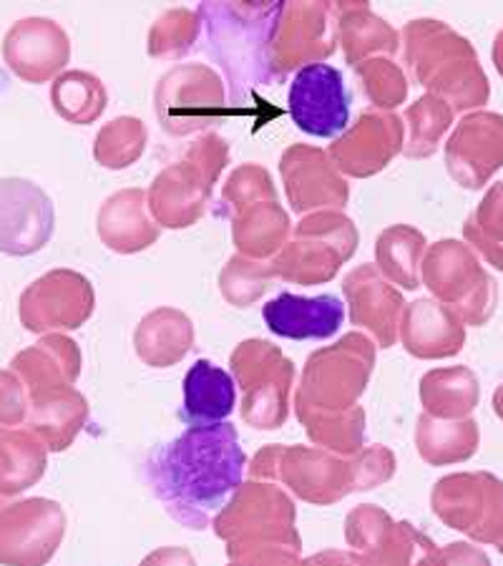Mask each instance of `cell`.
Here are the masks:
<instances>
[{
    "mask_svg": "<svg viewBox=\"0 0 503 566\" xmlns=\"http://www.w3.org/2000/svg\"><path fill=\"white\" fill-rule=\"evenodd\" d=\"M274 202L277 199V189L272 185L270 171L260 167V164H242L232 171L222 189V205L230 209V214L254 202Z\"/></svg>",
    "mask_w": 503,
    "mask_h": 566,
    "instance_id": "obj_32",
    "label": "cell"
},
{
    "mask_svg": "<svg viewBox=\"0 0 503 566\" xmlns=\"http://www.w3.org/2000/svg\"><path fill=\"white\" fill-rule=\"evenodd\" d=\"M56 209L51 197L29 179H0V252L29 258L51 242Z\"/></svg>",
    "mask_w": 503,
    "mask_h": 566,
    "instance_id": "obj_9",
    "label": "cell"
},
{
    "mask_svg": "<svg viewBox=\"0 0 503 566\" xmlns=\"http://www.w3.org/2000/svg\"><path fill=\"white\" fill-rule=\"evenodd\" d=\"M237 380L209 360H197L185 376L181 421L187 426H217L232 416Z\"/></svg>",
    "mask_w": 503,
    "mask_h": 566,
    "instance_id": "obj_18",
    "label": "cell"
},
{
    "mask_svg": "<svg viewBox=\"0 0 503 566\" xmlns=\"http://www.w3.org/2000/svg\"><path fill=\"white\" fill-rule=\"evenodd\" d=\"M426 234L410 224H392L375 242V260L402 287H418V264L426 252Z\"/></svg>",
    "mask_w": 503,
    "mask_h": 566,
    "instance_id": "obj_23",
    "label": "cell"
},
{
    "mask_svg": "<svg viewBox=\"0 0 503 566\" xmlns=\"http://www.w3.org/2000/svg\"><path fill=\"white\" fill-rule=\"evenodd\" d=\"M491 59H493V66H496V71L501 73V78H503V29L496 33V39H493Z\"/></svg>",
    "mask_w": 503,
    "mask_h": 566,
    "instance_id": "obj_34",
    "label": "cell"
},
{
    "mask_svg": "<svg viewBox=\"0 0 503 566\" xmlns=\"http://www.w3.org/2000/svg\"><path fill=\"white\" fill-rule=\"evenodd\" d=\"M423 275L428 287L443 297L459 295L465 287L481 290L491 285L473 250L459 240L436 242L423 260Z\"/></svg>",
    "mask_w": 503,
    "mask_h": 566,
    "instance_id": "obj_21",
    "label": "cell"
},
{
    "mask_svg": "<svg viewBox=\"0 0 503 566\" xmlns=\"http://www.w3.org/2000/svg\"><path fill=\"white\" fill-rule=\"evenodd\" d=\"M146 139H149V134H146L142 118L118 116L96 134L94 159L112 171L129 169L132 164L142 159Z\"/></svg>",
    "mask_w": 503,
    "mask_h": 566,
    "instance_id": "obj_26",
    "label": "cell"
},
{
    "mask_svg": "<svg viewBox=\"0 0 503 566\" xmlns=\"http://www.w3.org/2000/svg\"><path fill=\"white\" fill-rule=\"evenodd\" d=\"M406 146V122L396 112H363L350 129L327 149L335 169L345 177L380 175Z\"/></svg>",
    "mask_w": 503,
    "mask_h": 566,
    "instance_id": "obj_10",
    "label": "cell"
},
{
    "mask_svg": "<svg viewBox=\"0 0 503 566\" xmlns=\"http://www.w3.org/2000/svg\"><path fill=\"white\" fill-rule=\"evenodd\" d=\"M282 3H201L207 53L224 71L234 102L260 86H280L270 69V43Z\"/></svg>",
    "mask_w": 503,
    "mask_h": 566,
    "instance_id": "obj_3",
    "label": "cell"
},
{
    "mask_svg": "<svg viewBox=\"0 0 503 566\" xmlns=\"http://www.w3.org/2000/svg\"><path fill=\"white\" fill-rule=\"evenodd\" d=\"M230 164V144L209 132L189 146L177 164L161 169L146 191L149 214L167 230H187L197 224L212 202V189Z\"/></svg>",
    "mask_w": 503,
    "mask_h": 566,
    "instance_id": "obj_4",
    "label": "cell"
},
{
    "mask_svg": "<svg viewBox=\"0 0 503 566\" xmlns=\"http://www.w3.org/2000/svg\"><path fill=\"white\" fill-rule=\"evenodd\" d=\"M331 6L337 21V39H340L345 61L350 66H360L363 61L375 59V53L396 56L400 49V33L380 15H375L365 0Z\"/></svg>",
    "mask_w": 503,
    "mask_h": 566,
    "instance_id": "obj_19",
    "label": "cell"
},
{
    "mask_svg": "<svg viewBox=\"0 0 503 566\" xmlns=\"http://www.w3.org/2000/svg\"><path fill=\"white\" fill-rule=\"evenodd\" d=\"M61 511L33 499L8 506L0 501V562L11 566H41L56 549Z\"/></svg>",
    "mask_w": 503,
    "mask_h": 566,
    "instance_id": "obj_14",
    "label": "cell"
},
{
    "mask_svg": "<svg viewBox=\"0 0 503 566\" xmlns=\"http://www.w3.org/2000/svg\"><path fill=\"white\" fill-rule=\"evenodd\" d=\"M360 234L343 212H313L300 219L292 240L280 250L272 270L300 285L331 280L340 264L358 252Z\"/></svg>",
    "mask_w": 503,
    "mask_h": 566,
    "instance_id": "obj_5",
    "label": "cell"
},
{
    "mask_svg": "<svg viewBox=\"0 0 503 566\" xmlns=\"http://www.w3.org/2000/svg\"><path fill=\"white\" fill-rule=\"evenodd\" d=\"M247 455L232 423L189 426L144 465L146 483L164 511L181 526H212L242 489Z\"/></svg>",
    "mask_w": 503,
    "mask_h": 566,
    "instance_id": "obj_1",
    "label": "cell"
},
{
    "mask_svg": "<svg viewBox=\"0 0 503 566\" xmlns=\"http://www.w3.org/2000/svg\"><path fill=\"white\" fill-rule=\"evenodd\" d=\"M94 310L88 280L71 270H53L23 292L21 319L29 331L76 327Z\"/></svg>",
    "mask_w": 503,
    "mask_h": 566,
    "instance_id": "obj_15",
    "label": "cell"
},
{
    "mask_svg": "<svg viewBox=\"0 0 503 566\" xmlns=\"http://www.w3.org/2000/svg\"><path fill=\"white\" fill-rule=\"evenodd\" d=\"M96 230L101 242L118 254L142 252L157 244L161 227L154 222L144 189H122L98 209Z\"/></svg>",
    "mask_w": 503,
    "mask_h": 566,
    "instance_id": "obj_17",
    "label": "cell"
},
{
    "mask_svg": "<svg viewBox=\"0 0 503 566\" xmlns=\"http://www.w3.org/2000/svg\"><path fill=\"white\" fill-rule=\"evenodd\" d=\"M287 104L297 129L317 139H333L350 124V94L343 73L331 63H315L297 71Z\"/></svg>",
    "mask_w": 503,
    "mask_h": 566,
    "instance_id": "obj_8",
    "label": "cell"
},
{
    "mask_svg": "<svg viewBox=\"0 0 503 566\" xmlns=\"http://www.w3.org/2000/svg\"><path fill=\"white\" fill-rule=\"evenodd\" d=\"M23 418V392L13 376L0 370V423H18Z\"/></svg>",
    "mask_w": 503,
    "mask_h": 566,
    "instance_id": "obj_33",
    "label": "cell"
},
{
    "mask_svg": "<svg viewBox=\"0 0 503 566\" xmlns=\"http://www.w3.org/2000/svg\"><path fill=\"white\" fill-rule=\"evenodd\" d=\"M201 33V18L189 8H171L161 13L159 21L149 31V51L151 59H181L195 49Z\"/></svg>",
    "mask_w": 503,
    "mask_h": 566,
    "instance_id": "obj_28",
    "label": "cell"
},
{
    "mask_svg": "<svg viewBox=\"0 0 503 566\" xmlns=\"http://www.w3.org/2000/svg\"><path fill=\"white\" fill-rule=\"evenodd\" d=\"M3 59L25 84L56 81L71 61V41L56 21L41 15L13 23L3 39Z\"/></svg>",
    "mask_w": 503,
    "mask_h": 566,
    "instance_id": "obj_13",
    "label": "cell"
},
{
    "mask_svg": "<svg viewBox=\"0 0 503 566\" xmlns=\"http://www.w3.org/2000/svg\"><path fill=\"white\" fill-rule=\"evenodd\" d=\"M402 63L410 78L453 112H481L491 84L473 43L436 18H418L400 31Z\"/></svg>",
    "mask_w": 503,
    "mask_h": 566,
    "instance_id": "obj_2",
    "label": "cell"
},
{
    "mask_svg": "<svg viewBox=\"0 0 503 566\" xmlns=\"http://www.w3.org/2000/svg\"><path fill=\"white\" fill-rule=\"evenodd\" d=\"M81 400L76 396H43L35 398L31 426L39 431L51 449H63L73 433L81 416Z\"/></svg>",
    "mask_w": 503,
    "mask_h": 566,
    "instance_id": "obj_30",
    "label": "cell"
},
{
    "mask_svg": "<svg viewBox=\"0 0 503 566\" xmlns=\"http://www.w3.org/2000/svg\"><path fill=\"white\" fill-rule=\"evenodd\" d=\"M232 217V242L242 254H250L254 260L272 258L290 242L292 222L280 199L270 202L247 205Z\"/></svg>",
    "mask_w": 503,
    "mask_h": 566,
    "instance_id": "obj_20",
    "label": "cell"
},
{
    "mask_svg": "<svg viewBox=\"0 0 503 566\" xmlns=\"http://www.w3.org/2000/svg\"><path fill=\"white\" fill-rule=\"evenodd\" d=\"M280 177L285 185L292 212L307 214L315 209L340 212L350 202V185L335 169L325 149L310 144H292L280 159Z\"/></svg>",
    "mask_w": 503,
    "mask_h": 566,
    "instance_id": "obj_12",
    "label": "cell"
},
{
    "mask_svg": "<svg viewBox=\"0 0 503 566\" xmlns=\"http://www.w3.org/2000/svg\"><path fill=\"white\" fill-rule=\"evenodd\" d=\"M154 106L161 129L169 136L205 132L230 114L222 78L205 63H181L164 73Z\"/></svg>",
    "mask_w": 503,
    "mask_h": 566,
    "instance_id": "obj_6",
    "label": "cell"
},
{
    "mask_svg": "<svg viewBox=\"0 0 503 566\" xmlns=\"http://www.w3.org/2000/svg\"><path fill=\"white\" fill-rule=\"evenodd\" d=\"M446 169L463 189H483L503 169V116L471 112L446 142Z\"/></svg>",
    "mask_w": 503,
    "mask_h": 566,
    "instance_id": "obj_11",
    "label": "cell"
},
{
    "mask_svg": "<svg viewBox=\"0 0 503 566\" xmlns=\"http://www.w3.org/2000/svg\"><path fill=\"white\" fill-rule=\"evenodd\" d=\"M365 96L380 112H396L408 98V78L396 61L390 59H368L355 66Z\"/></svg>",
    "mask_w": 503,
    "mask_h": 566,
    "instance_id": "obj_29",
    "label": "cell"
},
{
    "mask_svg": "<svg viewBox=\"0 0 503 566\" xmlns=\"http://www.w3.org/2000/svg\"><path fill=\"white\" fill-rule=\"evenodd\" d=\"M76 358V350H73V343L61 340V337H49V340L39 343V348L25 350L13 360L15 370L31 382L33 388H41L51 380V376L63 373V376H76V368H69V365H56L59 360Z\"/></svg>",
    "mask_w": 503,
    "mask_h": 566,
    "instance_id": "obj_31",
    "label": "cell"
},
{
    "mask_svg": "<svg viewBox=\"0 0 503 566\" xmlns=\"http://www.w3.org/2000/svg\"><path fill=\"white\" fill-rule=\"evenodd\" d=\"M270 331L287 340H327L343 327L345 305L335 295L302 297L282 292L262 307Z\"/></svg>",
    "mask_w": 503,
    "mask_h": 566,
    "instance_id": "obj_16",
    "label": "cell"
},
{
    "mask_svg": "<svg viewBox=\"0 0 503 566\" xmlns=\"http://www.w3.org/2000/svg\"><path fill=\"white\" fill-rule=\"evenodd\" d=\"M463 240L493 268L503 270V181H496L463 224Z\"/></svg>",
    "mask_w": 503,
    "mask_h": 566,
    "instance_id": "obj_25",
    "label": "cell"
},
{
    "mask_svg": "<svg viewBox=\"0 0 503 566\" xmlns=\"http://www.w3.org/2000/svg\"><path fill=\"white\" fill-rule=\"evenodd\" d=\"M453 108L433 94L420 96L416 104H410L406 108L408 142L402 146V154L408 159L433 157L443 142V136L453 126Z\"/></svg>",
    "mask_w": 503,
    "mask_h": 566,
    "instance_id": "obj_24",
    "label": "cell"
},
{
    "mask_svg": "<svg viewBox=\"0 0 503 566\" xmlns=\"http://www.w3.org/2000/svg\"><path fill=\"white\" fill-rule=\"evenodd\" d=\"M43 451L29 433L0 431V491L15 494L43 473Z\"/></svg>",
    "mask_w": 503,
    "mask_h": 566,
    "instance_id": "obj_27",
    "label": "cell"
},
{
    "mask_svg": "<svg viewBox=\"0 0 503 566\" xmlns=\"http://www.w3.org/2000/svg\"><path fill=\"white\" fill-rule=\"evenodd\" d=\"M340 45L331 3H282L270 43V69L282 84L295 69L331 59Z\"/></svg>",
    "mask_w": 503,
    "mask_h": 566,
    "instance_id": "obj_7",
    "label": "cell"
},
{
    "mask_svg": "<svg viewBox=\"0 0 503 566\" xmlns=\"http://www.w3.org/2000/svg\"><path fill=\"white\" fill-rule=\"evenodd\" d=\"M51 104L63 122L88 126L106 112L108 91L94 73L63 71L51 84Z\"/></svg>",
    "mask_w": 503,
    "mask_h": 566,
    "instance_id": "obj_22",
    "label": "cell"
}]
</instances>
